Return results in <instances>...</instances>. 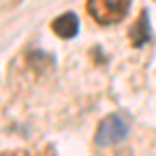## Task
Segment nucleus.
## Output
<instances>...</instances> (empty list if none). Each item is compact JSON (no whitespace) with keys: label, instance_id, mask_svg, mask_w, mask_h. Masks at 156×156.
Masks as SVG:
<instances>
[{"label":"nucleus","instance_id":"2","mask_svg":"<svg viewBox=\"0 0 156 156\" xmlns=\"http://www.w3.org/2000/svg\"><path fill=\"white\" fill-rule=\"evenodd\" d=\"M129 133V117L112 112L100 121L96 129V146H112L119 144L121 140H125Z\"/></svg>","mask_w":156,"mask_h":156},{"label":"nucleus","instance_id":"5","mask_svg":"<svg viewBox=\"0 0 156 156\" xmlns=\"http://www.w3.org/2000/svg\"><path fill=\"white\" fill-rule=\"evenodd\" d=\"M2 156H29L25 150H12V152H2Z\"/></svg>","mask_w":156,"mask_h":156},{"label":"nucleus","instance_id":"1","mask_svg":"<svg viewBox=\"0 0 156 156\" xmlns=\"http://www.w3.org/2000/svg\"><path fill=\"white\" fill-rule=\"evenodd\" d=\"M131 0H87L85 9L90 17L100 25H115L125 19Z\"/></svg>","mask_w":156,"mask_h":156},{"label":"nucleus","instance_id":"4","mask_svg":"<svg viewBox=\"0 0 156 156\" xmlns=\"http://www.w3.org/2000/svg\"><path fill=\"white\" fill-rule=\"evenodd\" d=\"M52 31L56 34L62 40H69V37H75L77 31H79V19L75 12H65L60 15L58 19L52 21Z\"/></svg>","mask_w":156,"mask_h":156},{"label":"nucleus","instance_id":"3","mask_svg":"<svg viewBox=\"0 0 156 156\" xmlns=\"http://www.w3.org/2000/svg\"><path fill=\"white\" fill-rule=\"evenodd\" d=\"M152 40V27H150V17L148 11H142V15L135 19V23L129 27V42L133 48H142Z\"/></svg>","mask_w":156,"mask_h":156}]
</instances>
